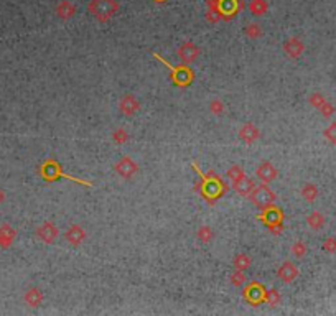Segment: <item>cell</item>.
<instances>
[{"mask_svg": "<svg viewBox=\"0 0 336 316\" xmlns=\"http://www.w3.org/2000/svg\"><path fill=\"white\" fill-rule=\"evenodd\" d=\"M88 12L101 24H106L119 12V2L117 0H91Z\"/></svg>", "mask_w": 336, "mask_h": 316, "instance_id": "cell-1", "label": "cell"}, {"mask_svg": "<svg viewBox=\"0 0 336 316\" xmlns=\"http://www.w3.org/2000/svg\"><path fill=\"white\" fill-rule=\"evenodd\" d=\"M249 198H250V201H252L255 206L264 208V210H265V208H269V206L274 204L275 193L267 184H259V186H254L252 193L249 194Z\"/></svg>", "mask_w": 336, "mask_h": 316, "instance_id": "cell-2", "label": "cell"}, {"mask_svg": "<svg viewBox=\"0 0 336 316\" xmlns=\"http://www.w3.org/2000/svg\"><path fill=\"white\" fill-rule=\"evenodd\" d=\"M42 176H43L45 180H47V182H55V180H58V178H61V176H65V178H68V180H73V182L81 183V184H84V186H93V184L88 183V182H83V180L68 176V174L63 173L61 166L58 165V163L53 162V160H48V162L42 166Z\"/></svg>", "mask_w": 336, "mask_h": 316, "instance_id": "cell-3", "label": "cell"}, {"mask_svg": "<svg viewBox=\"0 0 336 316\" xmlns=\"http://www.w3.org/2000/svg\"><path fill=\"white\" fill-rule=\"evenodd\" d=\"M114 170L117 172L119 176H122V178H125V180H129V178L135 176V173L139 172V166H137V163H135V162L132 160V158L122 156L121 160H119V162L116 163Z\"/></svg>", "mask_w": 336, "mask_h": 316, "instance_id": "cell-4", "label": "cell"}, {"mask_svg": "<svg viewBox=\"0 0 336 316\" xmlns=\"http://www.w3.org/2000/svg\"><path fill=\"white\" fill-rule=\"evenodd\" d=\"M203 176V194L206 198H218L221 193H223V182H221L219 178L216 176H204V174L201 173Z\"/></svg>", "mask_w": 336, "mask_h": 316, "instance_id": "cell-5", "label": "cell"}, {"mask_svg": "<svg viewBox=\"0 0 336 316\" xmlns=\"http://www.w3.org/2000/svg\"><path fill=\"white\" fill-rule=\"evenodd\" d=\"M244 298L252 303V304H259L262 302H265V288L262 286L257 282H254V284H250L246 290H244Z\"/></svg>", "mask_w": 336, "mask_h": 316, "instance_id": "cell-6", "label": "cell"}, {"mask_svg": "<svg viewBox=\"0 0 336 316\" xmlns=\"http://www.w3.org/2000/svg\"><path fill=\"white\" fill-rule=\"evenodd\" d=\"M259 219L262 221H265V224L269 226L270 230L277 229V232H280V224H282V214H280V210H275V208H265V211L262 216H259Z\"/></svg>", "mask_w": 336, "mask_h": 316, "instance_id": "cell-7", "label": "cell"}, {"mask_svg": "<svg viewBox=\"0 0 336 316\" xmlns=\"http://www.w3.org/2000/svg\"><path fill=\"white\" fill-rule=\"evenodd\" d=\"M176 54H178V58L183 61V63H193L198 56H199V48L196 46L195 43L191 42H185L181 46L178 48V52H176Z\"/></svg>", "mask_w": 336, "mask_h": 316, "instance_id": "cell-8", "label": "cell"}, {"mask_svg": "<svg viewBox=\"0 0 336 316\" xmlns=\"http://www.w3.org/2000/svg\"><path fill=\"white\" fill-rule=\"evenodd\" d=\"M119 109H121V112L124 116L130 117L140 109V102L134 94H125L121 99V102H119Z\"/></svg>", "mask_w": 336, "mask_h": 316, "instance_id": "cell-9", "label": "cell"}, {"mask_svg": "<svg viewBox=\"0 0 336 316\" xmlns=\"http://www.w3.org/2000/svg\"><path fill=\"white\" fill-rule=\"evenodd\" d=\"M255 174H257V178L260 180V182L270 183V182H274V180L277 178V168L272 165V163L264 162V163H260V165L257 166Z\"/></svg>", "mask_w": 336, "mask_h": 316, "instance_id": "cell-10", "label": "cell"}, {"mask_svg": "<svg viewBox=\"0 0 336 316\" xmlns=\"http://www.w3.org/2000/svg\"><path fill=\"white\" fill-rule=\"evenodd\" d=\"M37 236L43 242H47V244H51V242H53L56 237H58V229H56V226L53 222H45V224H42L37 229Z\"/></svg>", "mask_w": 336, "mask_h": 316, "instance_id": "cell-11", "label": "cell"}, {"mask_svg": "<svg viewBox=\"0 0 336 316\" xmlns=\"http://www.w3.org/2000/svg\"><path fill=\"white\" fill-rule=\"evenodd\" d=\"M55 14L61 20H70L76 15V7L70 2V0H61V2L56 5Z\"/></svg>", "mask_w": 336, "mask_h": 316, "instance_id": "cell-12", "label": "cell"}, {"mask_svg": "<svg viewBox=\"0 0 336 316\" xmlns=\"http://www.w3.org/2000/svg\"><path fill=\"white\" fill-rule=\"evenodd\" d=\"M65 237H66V240L70 242L71 246H75V247H78V246H81L83 244V240L86 239V232L83 230V228L81 226H71L70 229L66 230V234H65Z\"/></svg>", "mask_w": 336, "mask_h": 316, "instance_id": "cell-13", "label": "cell"}, {"mask_svg": "<svg viewBox=\"0 0 336 316\" xmlns=\"http://www.w3.org/2000/svg\"><path fill=\"white\" fill-rule=\"evenodd\" d=\"M239 137H241V140H244L246 144H252L260 137V130L254 126V124H246V126H242L241 130H239Z\"/></svg>", "mask_w": 336, "mask_h": 316, "instance_id": "cell-14", "label": "cell"}, {"mask_svg": "<svg viewBox=\"0 0 336 316\" xmlns=\"http://www.w3.org/2000/svg\"><path fill=\"white\" fill-rule=\"evenodd\" d=\"M172 72H173V81L176 84H180V86H188V84L191 82V79H193L191 71L188 70L186 66L172 68Z\"/></svg>", "mask_w": 336, "mask_h": 316, "instance_id": "cell-15", "label": "cell"}, {"mask_svg": "<svg viewBox=\"0 0 336 316\" xmlns=\"http://www.w3.org/2000/svg\"><path fill=\"white\" fill-rule=\"evenodd\" d=\"M232 186H234V190L241 196H249L250 193H252V190H254L255 184H254L252 180L247 178L246 174H244L242 178H239V180H236V182H232Z\"/></svg>", "mask_w": 336, "mask_h": 316, "instance_id": "cell-16", "label": "cell"}, {"mask_svg": "<svg viewBox=\"0 0 336 316\" xmlns=\"http://www.w3.org/2000/svg\"><path fill=\"white\" fill-rule=\"evenodd\" d=\"M283 52H285L290 58H298V56L303 53V43L300 42L298 38H290L283 44Z\"/></svg>", "mask_w": 336, "mask_h": 316, "instance_id": "cell-17", "label": "cell"}, {"mask_svg": "<svg viewBox=\"0 0 336 316\" xmlns=\"http://www.w3.org/2000/svg\"><path fill=\"white\" fill-rule=\"evenodd\" d=\"M297 275H298L297 267H295L293 264H290V262H285L280 268H278V278L283 280L285 284L293 282L295 278H297Z\"/></svg>", "mask_w": 336, "mask_h": 316, "instance_id": "cell-18", "label": "cell"}, {"mask_svg": "<svg viewBox=\"0 0 336 316\" xmlns=\"http://www.w3.org/2000/svg\"><path fill=\"white\" fill-rule=\"evenodd\" d=\"M267 8H269V5H267L265 0H250V2H249V10H250V14L255 15V16L265 15Z\"/></svg>", "mask_w": 336, "mask_h": 316, "instance_id": "cell-19", "label": "cell"}, {"mask_svg": "<svg viewBox=\"0 0 336 316\" xmlns=\"http://www.w3.org/2000/svg\"><path fill=\"white\" fill-rule=\"evenodd\" d=\"M25 300H27L28 304H30V306H40L42 302H43V295H42V292H40L38 288H30L27 292Z\"/></svg>", "mask_w": 336, "mask_h": 316, "instance_id": "cell-20", "label": "cell"}, {"mask_svg": "<svg viewBox=\"0 0 336 316\" xmlns=\"http://www.w3.org/2000/svg\"><path fill=\"white\" fill-rule=\"evenodd\" d=\"M14 237H15V232L14 229L10 228V226H4L2 229H0V244L4 247L10 246L14 242Z\"/></svg>", "mask_w": 336, "mask_h": 316, "instance_id": "cell-21", "label": "cell"}, {"mask_svg": "<svg viewBox=\"0 0 336 316\" xmlns=\"http://www.w3.org/2000/svg\"><path fill=\"white\" fill-rule=\"evenodd\" d=\"M234 268L236 270H247L250 267V257L247 256V254H237V256L234 257Z\"/></svg>", "mask_w": 336, "mask_h": 316, "instance_id": "cell-22", "label": "cell"}, {"mask_svg": "<svg viewBox=\"0 0 336 316\" xmlns=\"http://www.w3.org/2000/svg\"><path fill=\"white\" fill-rule=\"evenodd\" d=\"M244 33H246V36L250 38V40H257V38L262 36V26L257 25V24H250V25L246 26Z\"/></svg>", "mask_w": 336, "mask_h": 316, "instance_id": "cell-23", "label": "cell"}, {"mask_svg": "<svg viewBox=\"0 0 336 316\" xmlns=\"http://www.w3.org/2000/svg\"><path fill=\"white\" fill-rule=\"evenodd\" d=\"M198 237L201 239V242H209L213 239V230L208 228V226H201L198 230Z\"/></svg>", "mask_w": 336, "mask_h": 316, "instance_id": "cell-24", "label": "cell"}, {"mask_svg": "<svg viewBox=\"0 0 336 316\" xmlns=\"http://www.w3.org/2000/svg\"><path fill=\"white\" fill-rule=\"evenodd\" d=\"M227 176H229L231 182H236V180H239V178H242V176H244V170H242L241 166L234 165V166H231L229 170H227Z\"/></svg>", "mask_w": 336, "mask_h": 316, "instance_id": "cell-25", "label": "cell"}, {"mask_svg": "<svg viewBox=\"0 0 336 316\" xmlns=\"http://www.w3.org/2000/svg\"><path fill=\"white\" fill-rule=\"evenodd\" d=\"M265 302L272 304V306H277L278 302H280V295H278L277 290H270V292H265Z\"/></svg>", "mask_w": 336, "mask_h": 316, "instance_id": "cell-26", "label": "cell"}, {"mask_svg": "<svg viewBox=\"0 0 336 316\" xmlns=\"http://www.w3.org/2000/svg\"><path fill=\"white\" fill-rule=\"evenodd\" d=\"M244 282H246V275H244L242 270H236V272L231 275V284L234 286H241Z\"/></svg>", "mask_w": 336, "mask_h": 316, "instance_id": "cell-27", "label": "cell"}, {"mask_svg": "<svg viewBox=\"0 0 336 316\" xmlns=\"http://www.w3.org/2000/svg\"><path fill=\"white\" fill-rule=\"evenodd\" d=\"M112 138L116 140L117 144H125L129 140V134L125 132L124 128H116V130H114Z\"/></svg>", "mask_w": 336, "mask_h": 316, "instance_id": "cell-28", "label": "cell"}, {"mask_svg": "<svg viewBox=\"0 0 336 316\" xmlns=\"http://www.w3.org/2000/svg\"><path fill=\"white\" fill-rule=\"evenodd\" d=\"M301 193H303V196H305L308 201H313V198H315V194H316V190L313 188L311 184H306L305 188H303V191H301Z\"/></svg>", "mask_w": 336, "mask_h": 316, "instance_id": "cell-29", "label": "cell"}, {"mask_svg": "<svg viewBox=\"0 0 336 316\" xmlns=\"http://www.w3.org/2000/svg\"><path fill=\"white\" fill-rule=\"evenodd\" d=\"M209 109H211L213 114H221V112L224 110V104L221 102V100H213V102L209 104Z\"/></svg>", "mask_w": 336, "mask_h": 316, "instance_id": "cell-30", "label": "cell"}, {"mask_svg": "<svg viewBox=\"0 0 336 316\" xmlns=\"http://www.w3.org/2000/svg\"><path fill=\"white\" fill-rule=\"evenodd\" d=\"M292 252H293V256H297V257H301L305 254V246L301 244V242H297L293 247H292Z\"/></svg>", "mask_w": 336, "mask_h": 316, "instance_id": "cell-31", "label": "cell"}, {"mask_svg": "<svg viewBox=\"0 0 336 316\" xmlns=\"http://www.w3.org/2000/svg\"><path fill=\"white\" fill-rule=\"evenodd\" d=\"M308 222H310L311 228H320V224H321V218L318 216V214L315 212V214H311V216L308 218Z\"/></svg>", "mask_w": 336, "mask_h": 316, "instance_id": "cell-32", "label": "cell"}, {"mask_svg": "<svg viewBox=\"0 0 336 316\" xmlns=\"http://www.w3.org/2000/svg\"><path fill=\"white\" fill-rule=\"evenodd\" d=\"M155 2H165V0H155Z\"/></svg>", "mask_w": 336, "mask_h": 316, "instance_id": "cell-33", "label": "cell"}]
</instances>
